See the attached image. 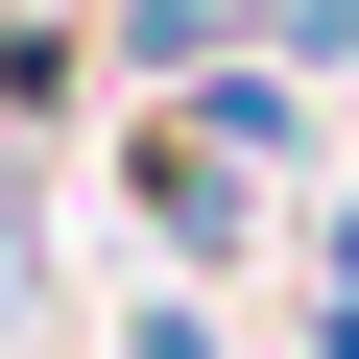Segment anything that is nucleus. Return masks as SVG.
<instances>
[{"label":"nucleus","mask_w":359,"mask_h":359,"mask_svg":"<svg viewBox=\"0 0 359 359\" xmlns=\"http://www.w3.org/2000/svg\"><path fill=\"white\" fill-rule=\"evenodd\" d=\"M264 192H287V168H240L192 96H144V120H120V216H144L168 264H264Z\"/></svg>","instance_id":"1"},{"label":"nucleus","mask_w":359,"mask_h":359,"mask_svg":"<svg viewBox=\"0 0 359 359\" xmlns=\"http://www.w3.org/2000/svg\"><path fill=\"white\" fill-rule=\"evenodd\" d=\"M120 359H240V335H216L192 287H144V311H120Z\"/></svg>","instance_id":"2"}]
</instances>
